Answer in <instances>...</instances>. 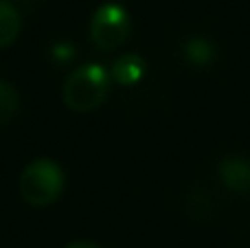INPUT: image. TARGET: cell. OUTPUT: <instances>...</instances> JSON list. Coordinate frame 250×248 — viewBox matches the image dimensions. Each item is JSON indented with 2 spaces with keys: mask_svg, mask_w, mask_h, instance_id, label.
<instances>
[{
  "mask_svg": "<svg viewBox=\"0 0 250 248\" xmlns=\"http://www.w3.org/2000/svg\"><path fill=\"white\" fill-rule=\"evenodd\" d=\"M18 112V92L7 82H0V125L11 121Z\"/></svg>",
  "mask_w": 250,
  "mask_h": 248,
  "instance_id": "ba28073f",
  "label": "cell"
},
{
  "mask_svg": "<svg viewBox=\"0 0 250 248\" xmlns=\"http://www.w3.org/2000/svg\"><path fill=\"white\" fill-rule=\"evenodd\" d=\"M129 16L119 4H104L95 11L90 22V38L101 51H114L129 35Z\"/></svg>",
  "mask_w": 250,
  "mask_h": 248,
  "instance_id": "3957f363",
  "label": "cell"
},
{
  "mask_svg": "<svg viewBox=\"0 0 250 248\" xmlns=\"http://www.w3.org/2000/svg\"><path fill=\"white\" fill-rule=\"evenodd\" d=\"M64 189V171L48 158L29 163L20 176V196L31 207H48Z\"/></svg>",
  "mask_w": 250,
  "mask_h": 248,
  "instance_id": "7a4b0ae2",
  "label": "cell"
},
{
  "mask_svg": "<svg viewBox=\"0 0 250 248\" xmlns=\"http://www.w3.org/2000/svg\"><path fill=\"white\" fill-rule=\"evenodd\" d=\"M20 33V13L16 4L0 0V48L9 46Z\"/></svg>",
  "mask_w": 250,
  "mask_h": 248,
  "instance_id": "8992f818",
  "label": "cell"
},
{
  "mask_svg": "<svg viewBox=\"0 0 250 248\" xmlns=\"http://www.w3.org/2000/svg\"><path fill=\"white\" fill-rule=\"evenodd\" d=\"M68 248H101V246H97L95 242H73V244H68Z\"/></svg>",
  "mask_w": 250,
  "mask_h": 248,
  "instance_id": "30bf717a",
  "label": "cell"
},
{
  "mask_svg": "<svg viewBox=\"0 0 250 248\" xmlns=\"http://www.w3.org/2000/svg\"><path fill=\"white\" fill-rule=\"evenodd\" d=\"M53 57H62V60H70V57L75 55L73 53V46H55L53 48Z\"/></svg>",
  "mask_w": 250,
  "mask_h": 248,
  "instance_id": "9c48e42d",
  "label": "cell"
},
{
  "mask_svg": "<svg viewBox=\"0 0 250 248\" xmlns=\"http://www.w3.org/2000/svg\"><path fill=\"white\" fill-rule=\"evenodd\" d=\"M110 73H112L114 82L121 83V86H134L145 75V62L136 53H127V55H121L114 62Z\"/></svg>",
  "mask_w": 250,
  "mask_h": 248,
  "instance_id": "5b68a950",
  "label": "cell"
},
{
  "mask_svg": "<svg viewBox=\"0 0 250 248\" xmlns=\"http://www.w3.org/2000/svg\"><path fill=\"white\" fill-rule=\"evenodd\" d=\"M108 88V70L99 64H86L73 70L64 82V103L75 112H90L104 103Z\"/></svg>",
  "mask_w": 250,
  "mask_h": 248,
  "instance_id": "6da1fadb",
  "label": "cell"
},
{
  "mask_svg": "<svg viewBox=\"0 0 250 248\" xmlns=\"http://www.w3.org/2000/svg\"><path fill=\"white\" fill-rule=\"evenodd\" d=\"M185 55L191 64L195 66H207L215 60V48L207 38H191L185 44Z\"/></svg>",
  "mask_w": 250,
  "mask_h": 248,
  "instance_id": "52a82bcc",
  "label": "cell"
},
{
  "mask_svg": "<svg viewBox=\"0 0 250 248\" xmlns=\"http://www.w3.org/2000/svg\"><path fill=\"white\" fill-rule=\"evenodd\" d=\"M217 174L230 191L244 193V196L250 193V163L244 156H237V154L224 156L217 165Z\"/></svg>",
  "mask_w": 250,
  "mask_h": 248,
  "instance_id": "277c9868",
  "label": "cell"
}]
</instances>
